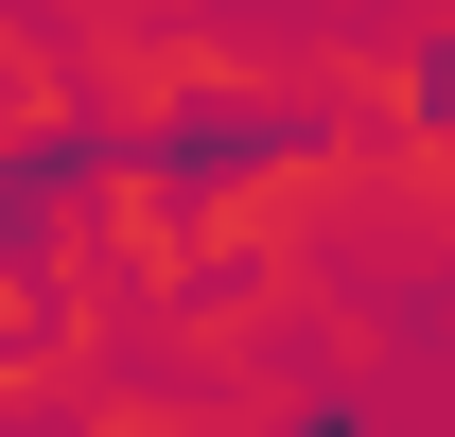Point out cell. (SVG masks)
I'll use <instances>...</instances> for the list:
<instances>
[{"label": "cell", "instance_id": "6da1fadb", "mask_svg": "<svg viewBox=\"0 0 455 437\" xmlns=\"http://www.w3.org/2000/svg\"><path fill=\"white\" fill-rule=\"evenodd\" d=\"M0 437H88V420H70V402H18V420H0Z\"/></svg>", "mask_w": 455, "mask_h": 437}]
</instances>
